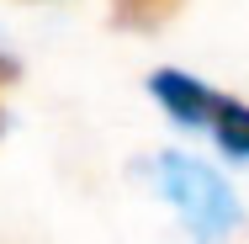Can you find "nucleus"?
I'll return each mask as SVG.
<instances>
[{"label":"nucleus","instance_id":"obj_2","mask_svg":"<svg viewBox=\"0 0 249 244\" xmlns=\"http://www.w3.org/2000/svg\"><path fill=\"white\" fill-rule=\"evenodd\" d=\"M154 101L170 112V122H180V128H212V112H217V91H207L196 75H186V69H159L149 80Z\"/></svg>","mask_w":249,"mask_h":244},{"label":"nucleus","instance_id":"obj_6","mask_svg":"<svg viewBox=\"0 0 249 244\" xmlns=\"http://www.w3.org/2000/svg\"><path fill=\"white\" fill-rule=\"evenodd\" d=\"M0 138H5V112H0Z\"/></svg>","mask_w":249,"mask_h":244},{"label":"nucleus","instance_id":"obj_5","mask_svg":"<svg viewBox=\"0 0 249 244\" xmlns=\"http://www.w3.org/2000/svg\"><path fill=\"white\" fill-rule=\"evenodd\" d=\"M16 80H21V64H16L11 53L0 48V85H16Z\"/></svg>","mask_w":249,"mask_h":244},{"label":"nucleus","instance_id":"obj_1","mask_svg":"<svg viewBox=\"0 0 249 244\" xmlns=\"http://www.w3.org/2000/svg\"><path fill=\"white\" fill-rule=\"evenodd\" d=\"M154 175H159V191L170 196V207L180 212V223H186L201 244H223L244 223L239 196L228 191V181H223L212 165H201L191 154H159Z\"/></svg>","mask_w":249,"mask_h":244},{"label":"nucleus","instance_id":"obj_3","mask_svg":"<svg viewBox=\"0 0 249 244\" xmlns=\"http://www.w3.org/2000/svg\"><path fill=\"white\" fill-rule=\"evenodd\" d=\"M212 138L223 144V154L249 159V101L217 96V112H212Z\"/></svg>","mask_w":249,"mask_h":244},{"label":"nucleus","instance_id":"obj_4","mask_svg":"<svg viewBox=\"0 0 249 244\" xmlns=\"http://www.w3.org/2000/svg\"><path fill=\"white\" fill-rule=\"evenodd\" d=\"M180 5H186V0H111V16H117V27H127V32H159Z\"/></svg>","mask_w":249,"mask_h":244}]
</instances>
